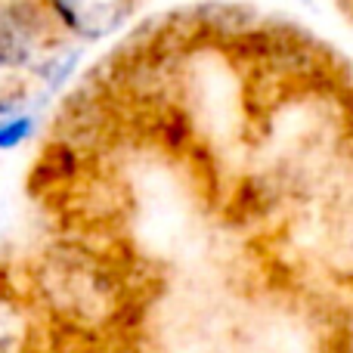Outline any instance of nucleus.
I'll return each instance as SVG.
<instances>
[{
  "mask_svg": "<svg viewBox=\"0 0 353 353\" xmlns=\"http://www.w3.org/2000/svg\"><path fill=\"white\" fill-rule=\"evenodd\" d=\"M31 130H34V121L25 115L10 118V121H0V149H16L22 140H28Z\"/></svg>",
  "mask_w": 353,
  "mask_h": 353,
  "instance_id": "obj_3",
  "label": "nucleus"
},
{
  "mask_svg": "<svg viewBox=\"0 0 353 353\" xmlns=\"http://www.w3.org/2000/svg\"><path fill=\"white\" fill-rule=\"evenodd\" d=\"M31 335L28 313L0 292V353H28Z\"/></svg>",
  "mask_w": 353,
  "mask_h": 353,
  "instance_id": "obj_2",
  "label": "nucleus"
},
{
  "mask_svg": "<svg viewBox=\"0 0 353 353\" xmlns=\"http://www.w3.org/2000/svg\"><path fill=\"white\" fill-rule=\"evenodd\" d=\"M128 6L130 0H53V10L59 12L62 22L87 37L115 28Z\"/></svg>",
  "mask_w": 353,
  "mask_h": 353,
  "instance_id": "obj_1",
  "label": "nucleus"
}]
</instances>
